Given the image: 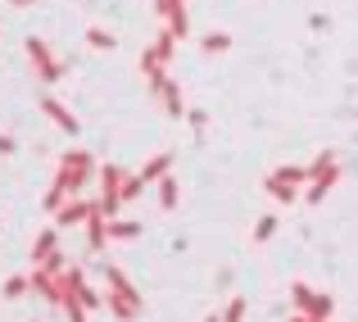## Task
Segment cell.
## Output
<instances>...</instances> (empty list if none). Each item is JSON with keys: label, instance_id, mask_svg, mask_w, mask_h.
<instances>
[{"label": "cell", "instance_id": "1", "mask_svg": "<svg viewBox=\"0 0 358 322\" xmlns=\"http://www.w3.org/2000/svg\"><path fill=\"white\" fill-rule=\"evenodd\" d=\"M91 173H96V159H91L87 150H69V155L59 159V177H55V186H59L64 195H69V191H82Z\"/></svg>", "mask_w": 358, "mask_h": 322}, {"label": "cell", "instance_id": "2", "mask_svg": "<svg viewBox=\"0 0 358 322\" xmlns=\"http://www.w3.org/2000/svg\"><path fill=\"white\" fill-rule=\"evenodd\" d=\"M290 300H295V314H299V318L331 322V314H336V300L322 295V290H308L304 281H295V286H290Z\"/></svg>", "mask_w": 358, "mask_h": 322}, {"label": "cell", "instance_id": "3", "mask_svg": "<svg viewBox=\"0 0 358 322\" xmlns=\"http://www.w3.org/2000/svg\"><path fill=\"white\" fill-rule=\"evenodd\" d=\"M27 59H32V69L41 73L45 87H55V82L64 78V69H69L64 59H50V46H45L41 36H27Z\"/></svg>", "mask_w": 358, "mask_h": 322}, {"label": "cell", "instance_id": "4", "mask_svg": "<svg viewBox=\"0 0 358 322\" xmlns=\"http://www.w3.org/2000/svg\"><path fill=\"white\" fill-rule=\"evenodd\" d=\"M173 55H177L173 32H159V36H155V46H150V50L141 55V73H145L150 82H155V78H164V64L173 59Z\"/></svg>", "mask_w": 358, "mask_h": 322}, {"label": "cell", "instance_id": "5", "mask_svg": "<svg viewBox=\"0 0 358 322\" xmlns=\"http://www.w3.org/2000/svg\"><path fill=\"white\" fill-rule=\"evenodd\" d=\"M155 9L168 18L164 32H173V41H186L191 36V18H186V0H155Z\"/></svg>", "mask_w": 358, "mask_h": 322}, {"label": "cell", "instance_id": "6", "mask_svg": "<svg viewBox=\"0 0 358 322\" xmlns=\"http://www.w3.org/2000/svg\"><path fill=\"white\" fill-rule=\"evenodd\" d=\"M96 214V200H82V195H69V200L59 204V214H55V227H73V223H87V218Z\"/></svg>", "mask_w": 358, "mask_h": 322}, {"label": "cell", "instance_id": "7", "mask_svg": "<svg viewBox=\"0 0 358 322\" xmlns=\"http://www.w3.org/2000/svg\"><path fill=\"white\" fill-rule=\"evenodd\" d=\"M105 309L118 322H136L141 314H145V300H141V295H114V290H105Z\"/></svg>", "mask_w": 358, "mask_h": 322}, {"label": "cell", "instance_id": "8", "mask_svg": "<svg viewBox=\"0 0 358 322\" xmlns=\"http://www.w3.org/2000/svg\"><path fill=\"white\" fill-rule=\"evenodd\" d=\"M150 91H155V96L164 100V109L173 113V118H182V109H186V105H182V87H177V82L168 78V73H164V78H155V87H150Z\"/></svg>", "mask_w": 358, "mask_h": 322}, {"label": "cell", "instance_id": "9", "mask_svg": "<svg viewBox=\"0 0 358 322\" xmlns=\"http://www.w3.org/2000/svg\"><path fill=\"white\" fill-rule=\"evenodd\" d=\"M41 109H45V113L55 118V127H59V132H69V136H78V127H82V122L73 118V109H64V105H59L55 96H41Z\"/></svg>", "mask_w": 358, "mask_h": 322}, {"label": "cell", "instance_id": "10", "mask_svg": "<svg viewBox=\"0 0 358 322\" xmlns=\"http://www.w3.org/2000/svg\"><path fill=\"white\" fill-rule=\"evenodd\" d=\"M55 254H59V227H45V232L32 241V263L41 268V263L55 259Z\"/></svg>", "mask_w": 358, "mask_h": 322}, {"label": "cell", "instance_id": "11", "mask_svg": "<svg viewBox=\"0 0 358 322\" xmlns=\"http://www.w3.org/2000/svg\"><path fill=\"white\" fill-rule=\"evenodd\" d=\"M87 245H91V250H96V254H100V250H105V245H109V218L100 214V209L87 218Z\"/></svg>", "mask_w": 358, "mask_h": 322}, {"label": "cell", "instance_id": "12", "mask_svg": "<svg viewBox=\"0 0 358 322\" xmlns=\"http://www.w3.org/2000/svg\"><path fill=\"white\" fill-rule=\"evenodd\" d=\"M168 173H173V155L164 150V155H155V159H150L145 168H141V182H164Z\"/></svg>", "mask_w": 358, "mask_h": 322}, {"label": "cell", "instance_id": "13", "mask_svg": "<svg viewBox=\"0 0 358 322\" xmlns=\"http://www.w3.org/2000/svg\"><path fill=\"white\" fill-rule=\"evenodd\" d=\"M141 236V223H131V218H114L109 223V241H136Z\"/></svg>", "mask_w": 358, "mask_h": 322}, {"label": "cell", "instance_id": "14", "mask_svg": "<svg viewBox=\"0 0 358 322\" xmlns=\"http://www.w3.org/2000/svg\"><path fill=\"white\" fill-rule=\"evenodd\" d=\"M268 195H272L277 204H290V200H299V186L281 182V177H268Z\"/></svg>", "mask_w": 358, "mask_h": 322}, {"label": "cell", "instance_id": "15", "mask_svg": "<svg viewBox=\"0 0 358 322\" xmlns=\"http://www.w3.org/2000/svg\"><path fill=\"white\" fill-rule=\"evenodd\" d=\"M177 200H182L177 177H164V182H159V204H164V209H177Z\"/></svg>", "mask_w": 358, "mask_h": 322}, {"label": "cell", "instance_id": "16", "mask_svg": "<svg viewBox=\"0 0 358 322\" xmlns=\"http://www.w3.org/2000/svg\"><path fill=\"white\" fill-rule=\"evenodd\" d=\"M245 314H250V300H241V295H231L227 300V309H222V322H245Z\"/></svg>", "mask_w": 358, "mask_h": 322}, {"label": "cell", "instance_id": "17", "mask_svg": "<svg viewBox=\"0 0 358 322\" xmlns=\"http://www.w3.org/2000/svg\"><path fill=\"white\" fill-rule=\"evenodd\" d=\"M272 177H281V182H290V186H299V182H308V168L304 164H281Z\"/></svg>", "mask_w": 358, "mask_h": 322}, {"label": "cell", "instance_id": "18", "mask_svg": "<svg viewBox=\"0 0 358 322\" xmlns=\"http://www.w3.org/2000/svg\"><path fill=\"white\" fill-rule=\"evenodd\" d=\"M200 46H204L209 55H222V50H231V36H227V32H204Z\"/></svg>", "mask_w": 358, "mask_h": 322}, {"label": "cell", "instance_id": "19", "mask_svg": "<svg viewBox=\"0 0 358 322\" xmlns=\"http://www.w3.org/2000/svg\"><path fill=\"white\" fill-rule=\"evenodd\" d=\"M87 41L96 46V50H114V46H118V36H114V32H105V27H91V32H87Z\"/></svg>", "mask_w": 358, "mask_h": 322}, {"label": "cell", "instance_id": "20", "mask_svg": "<svg viewBox=\"0 0 358 322\" xmlns=\"http://www.w3.org/2000/svg\"><path fill=\"white\" fill-rule=\"evenodd\" d=\"M27 290H32V286H27V277H9L5 281V300H23Z\"/></svg>", "mask_w": 358, "mask_h": 322}, {"label": "cell", "instance_id": "21", "mask_svg": "<svg viewBox=\"0 0 358 322\" xmlns=\"http://www.w3.org/2000/svg\"><path fill=\"white\" fill-rule=\"evenodd\" d=\"M272 236H277V218H259V227H254V241H272Z\"/></svg>", "mask_w": 358, "mask_h": 322}, {"label": "cell", "instance_id": "22", "mask_svg": "<svg viewBox=\"0 0 358 322\" xmlns=\"http://www.w3.org/2000/svg\"><path fill=\"white\" fill-rule=\"evenodd\" d=\"M186 122H191V132H195V136H200V132L209 127V118H204V109H191V113H186Z\"/></svg>", "mask_w": 358, "mask_h": 322}, {"label": "cell", "instance_id": "23", "mask_svg": "<svg viewBox=\"0 0 358 322\" xmlns=\"http://www.w3.org/2000/svg\"><path fill=\"white\" fill-rule=\"evenodd\" d=\"M64 200H69V195H64L59 186H50V195H45V209H50V214H59V204H64Z\"/></svg>", "mask_w": 358, "mask_h": 322}, {"label": "cell", "instance_id": "24", "mask_svg": "<svg viewBox=\"0 0 358 322\" xmlns=\"http://www.w3.org/2000/svg\"><path fill=\"white\" fill-rule=\"evenodd\" d=\"M141 186H145L141 177H127V182H122V200H136V195H141Z\"/></svg>", "mask_w": 358, "mask_h": 322}, {"label": "cell", "instance_id": "25", "mask_svg": "<svg viewBox=\"0 0 358 322\" xmlns=\"http://www.w3.org/2000/svg\"><path fill=\"white\" fill-rule=\"evenodd\" d=\"M0 155H14V136H5V132H0Z\"/></svg>", "mask_w": 358, "mask_h": 322}, {"label": "cell", "instance_id": "26", "mask_svg": "<svg viewBox=\"0 0 358 322\" xmlns=\"http://www.w3.org/2000/svg\"><path fill=\"white\" fill-rule=\"evenodd\" d=\"M290 322H317V318H299V314H295V318H290Z\"/></svg>", "mask_w": 358, "mask_h": 322}, {"label": "cell", "instance_id": "27", "mask_svg": "<svg viewBox=\"0 0 358 322\" xmlns=\"http://www.w3.org/2000/svg\"><path fill=\"white\" fill-rule=\"evenodd\" d=\"M204 322H222V318H218V314H209V318H204Z\"/></svg>", "mask_w": 358, "mask_h": 322}, {"label": "cell", "instance_id": "28", "mask_svg": "<svg viewBox=\"0 0 358 322\" xmlns=\"http://www.w3.org/2000/svg\"><path fill=\"white\" fill-rule=\"evenodd\" d=\"M14 5H27V0H14Z\"/></svg>", "mask_w": 358, "mask_h": 322}]
</instances>
